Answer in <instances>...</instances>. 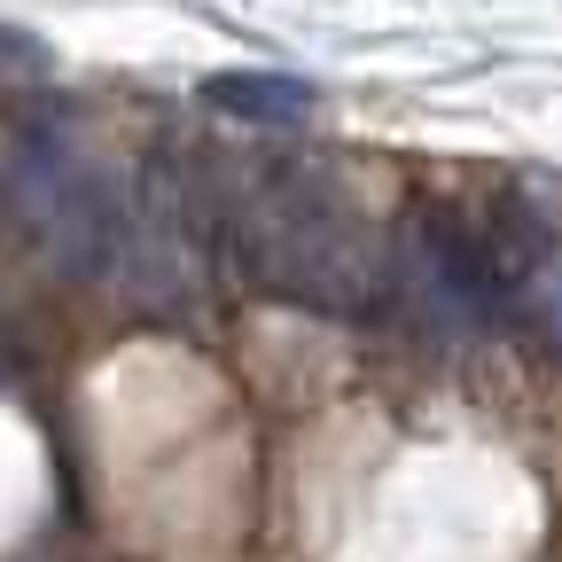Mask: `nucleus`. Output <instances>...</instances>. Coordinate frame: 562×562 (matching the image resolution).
Instances as JSON below:
<instances>
[{
	"mask_svg": "<svg viewBox=\"0 0 562 562\" xmlns=\"http://www.w3.org/2000/svg\"><path fill=\"white\" fill-rule=\"evenodd\" d=\"M0 63H16V70H32V63H40V47H32L24 32H9V24H0Z\"/></svg>",
	"mask_w": 562,
	"mask_h": 562,
	"instance_id": "39448f33",
	"label": "nucleus"
},
{
	"mask_svg": "<svg viewBox=\"0 0 562 562\" xmlns=\"http://www.w3.org/2000/svg\"><path fill=\"white\" fill-rule=\"evenodd\" d=\"M211 250L305 313H391V227L297 157H195Z\"/></svg>",
	"mask_w": 562,
	"mask_h": 562,
	"instance_id": "f257e3e1",
	"label": "nucleus"
},
{
	"mask_svg": "<svg viewBox=\"0 0 562 562\" xmlns=\"http://www.w3.org/2000/svg\"><path fill=\"white\" fill-rule=\"evenodd\" d=\"M0 195H9L16 227L40 243L47 266L79 281H117V258L133 235V188L110 165H94L70 133L55 125L16 133L0 157Z\"/></svg>",
	"mask_w": 562,
	"mask_h": 562,
	"instance_id": "f03ea898",
	"label": "nucleus"
},
{
	"mask_svg": "<svg viewBox=\"0 0 562 562\" xmlns=\"http://www.w3.org/2000/svg\"><path fill=\"white\" fill-rule=\"evenodd\" d=\"M391 313L430 336H484L516 321L508 243L461 227L453 211H414L391 227Z\"/></svg>",
	"mask_w": 562,
	"mask_h": 562,
	"instance_id": "7ed1b4c3",
	"label": "nucleus"
},
{
	"mask_svg": "<svg viewBox=\"0 0 562 562\" xmlns=\"http://www.w3.org/2000/svg\"><path fill=\"white\" fill-rule=\"evenodd\" d=\"M203 102L243 125H305L313 117V87L281 79V70H220V79H203Z\"/></svg>",
	"mask_w": 562,
	"mask_h": 562,
	"instance_id": "20e7f679",
	"label": "nucleus"
}]
</instances>
